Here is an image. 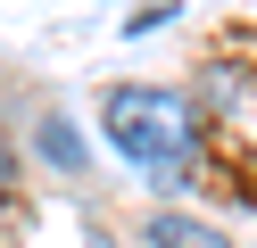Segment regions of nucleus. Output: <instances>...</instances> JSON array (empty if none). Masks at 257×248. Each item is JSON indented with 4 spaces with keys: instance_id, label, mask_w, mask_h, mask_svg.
Masks as SVG:
<instances>
[{
    "instance_id": "obj_1",
    "label": "nucleus",
    "mask_w": 257,
    "mask_h": 248,
    "mask_svg": "<svg viewBox=\"0 0 257 248\" xmlns=\"http://www.w3.org/2000/svg\"><path fill=\"white\" fill-rule=\"evenodd\" d=\"M100 132L116 141V157L133 165H183L191 157V99L166 91V83H116L100 99Z\"/></svg>"
},
{
    "instance_id": "obj_2",
    "label": "nucleus",
    "mask_w": 257,
    "mask_h": 248,
    "mask_svg": "<svg viewBox=\"0 0 257 248\" xmlns=\"http://www.w3.org/2000/svg\"><path fill=\"white\" fill-rule=\"evenodd\" d=\"M150 248H232V240L199 215H150Z\"/></svg>"
},
{
    "instance_id": "obj_3",
    "label": "nucleus",
    "mask_w": 257,
    "mask_h": 248,
    "mask_svg": "<svg viewBox=\"0 0 257 248\" xmlns=\"http://www.w3.org/2000/svg\"><path fill=\"white\" fill-rule=\"evenodd\" d=\"M42 149H50V157H58V165H75V157H83V149H75V132H67V124H58V116H50V124H42Z\"/></svg>"
}]
</instances>
